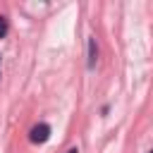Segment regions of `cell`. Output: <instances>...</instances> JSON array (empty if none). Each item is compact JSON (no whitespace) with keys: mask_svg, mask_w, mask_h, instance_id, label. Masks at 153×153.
<instances>
[{"mask_svg":"<svg viewBox=\"0 0 153 153\" xmlns=\"http://www.w3.org/2000/svg\"><path fill=\"white\" fill-rule=\"evenodd\" d=\"M29 139H31V143H45V141L50 139V127H48L45 122H41V124H36V127H31Z\"/></svg>","mask_w":153,"mask_h":153,"instance_id":"6da1fadb","label":"cell"},{"mask_svg":"<svg viewBox=\"0 0 153 153\" xmlns=\"http://www.w3.org/2000/svg\"><path fill=\"white\" fill-rule=\"evenodd\" d=\"M7 31H10L7 17H2V14H0V38H5V36H7Z\"/></svg>","mask_w":153,"mask_h":153,"instance_id":"3957f363","label":"cell"},{"mask_svg":"<svg viewBox=\"0 0 153 153\" xmlns=\"http://www.w3.org/2000/svg\"><path fill=\"white\" fill-rule=\"evenodd\" d=\"M151 153H153V151H151Z\"/></svg>","mask_w":153,"mask_h":153,"instance_id":"5b68a950","label":"cell"},{"mask_svg":"<svg viewBox=\"0 0 153 153\" xmlns=\"http://www.w3.org/2000/svg\"><path fill=\"white\" fill-rule=\"evenodd\" d=\"M98 60V48H96V38H88V67L93 69Z\"/></svg>","mask_w":153,"mask_h":153,"instance_id":"7a4b0ae2","label":"cell"},{"mask_svg":"<svg viewBox=\"0 0 153 153\" xmlns=\"http://www.w3.org/2000/svg\"><path fill=\"white\" fill-rule=\"evenodd\" d=\"M67 153H79V148H69V151H67Z\"/></svg>","mask_w":153,"mask_h":153,"instance_id":"277c9868","label":"cell"}]
</instances>
